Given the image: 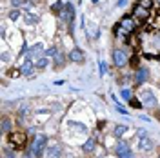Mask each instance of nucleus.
Instances as JSON below:
<instances>
[{
    "label": "nucleus",
    "mask_w": 160,
    "mask_h": 158,
    "mask_svg": "<svg viewBox=\"0 0 160 158\" xmlns=\"http://www.w3.org/2000/svg\"><path fill=\"white\" fill-rule=\"evenodd\" d=\"M142 51L146 58H158L160 57V29H149L140 37Z\"/></svg>",
    "instance_id": "1"
},
{
    "label": "nucleus",
    "mask_w": 160,
    "mask_h": 158,
    "mask_svg": "<svg viewBox=\"0 0 160 158\" xmlns=\"http://www.w3.org/2000/svg\"><path fill=\"white\" fill-rule=\"evenodd\" d=\"M46 144H48V138L44 135H37L31 142V146L28 147V151H26V158H40Z\"/></svg>",
    "instance_id": "2"
},
{
    "label": "nucleus",
    "mask_w": 160,
    "mask_h": 158,
    "mask_svg": "<svg viewBox=\"0 0 160 158\" xmlns=\"http://www.w3.org/2000/svg\"><path fill=\"white\" fill-rule=\"evenodd\" d=\"M137 29V24H135V20L131 18V17H124V18L120 20L118 24L113 27V31H115V35H118L120 31H124L126 35H131L133 31Z\"/></svg>",
    "instance_id": "3"
},
{
    "label": "nucleus",
    "mask_w": 160,
    "mask_h": 158,
    "mask_svg": "<svg viewBox=\"0 0 160 158\" xmlns=\"http://www.w3.org/2000/svg\"><path fill=\"white\" fill-rule=\"evenodd\" d=\"M111 58H113V64H115V67H124V66H128V55H126V51L122 49H115L111 53Z\"/></svg>",
    "instance_id": "4"
},
{
    "label": "nucleus",
    "mask_w": 160,
    "mask_h": 158,
    "mask_svg": "<svg viewBox=\"0 0 160 158\" xmlns=\"http://www.w3.org/2000/svg\"><path fill=\"white\" fill-rule=\"evenodd\" d=\"M26 140H28V135L26 133H11L9 135V144H13V147H24L26 146Z\"/></svg>",
    "instance_id": "5"
},
{
    "label": "nucleus",
    "mask_w": 160,
    "mask_h": 158,
    "mask_svg": "<svg viewBox=\"0 0 160 158\" xmlns=\"http://www.w3.org/2000/svg\"><path fill=\"white\" fill-rule=\"evenodd\" d=\"M115 153H117L118 158H135V155H133V151L129 149V146L124 144V142H120L118 146L115 147Z\"/></svg>",
    "instance_id": "6"
},
{
    "label": "nucleus",
    "mask_w": 160,
    "mask_h": 158,
    "mask_svg": "<svg viewBox=\"0 0 160 158\" xmlns=\"http://www.w3.org/2000/svg\"><path fill=\"white\" fill-rule=\"evenodd\" d=\"M60 18L66 20V22H73V18H75V7H73V4L71 2H68V4H64V9L58 13Z\"/></svg>",
    "instance_id": "7"
},
{
    "label": "nucleus",
    "mask_w": 160,
    "mask_h": 158,
    "mask_svg": "<svg viewBox=\"0 0 160 158\" xmlns=\"http://www.w3.org/2000/svg\"><path fill=\"white\" fill-rule=\"evenodd\" d=\"M142 102H144V106H146V107H155L157 98H155V95H153V93L144 91V93H142Z\"/></svg>",
    "instance_id": "8"
},
{
    "label": "nucleus",
    "mask_w": 160,
    "mask_h": 158,
    "mask_svg": "<svg viewBox=\"0 0 160 158\" xmlns=\"http://www.w3.org/2000/svg\"><path fill=\"white\" fill-rule=\"evenodd\" d=\"M42 51H44V46L42 44H35L33 47H29L28 49V60H31V58H35V57H42Z\"/></svg>",
    "instance_id": "9"
},
{
    "label": "nucleus",
    "mask_w": 160,
    "mask_h": 158,
    "mask_svg": "<svg viewBox=\"0 0 160 158\" xmlns=\"http://www.w3.org/2000/svg\"><path fill=\"white\" fill-rule=\"evenodd\" d=\"M149 78V71L146 69V67H140L137 71V75H135V80H137V86H142L146 80Z\"/></svg>",
    "instance_id": "10"
},
{
    "label": "nucleus",
    "mask_w": 160,
    "mask_h": 158,
    "mask_svg": "<svg viewBox=\"0 0 160 158\" xmlns=\"http://www.w3.org/2000/svg\"><path fill=\"white\" fill-rule=\"evenodd\" d=\"M133 17H137V18H140V20H146L148 17H149V11L144 9L140 4H137V6L133 7Z\"/></svg>",
    "instance_id": "11"
},
{
    "label": "nucleus",
    "mask_w": 160,
    "mask_h": 158,
    "mask_svg": "<svg viewBox=\"0 0 160 158\" xmlns=\"http://www.w3.org/2000/svg\"><path fill=\"white\" fill-rule=\"evenodd\" d=\"M48 158H62V147H60L58 144H55V146H51L48 147Z\"/></svg>",
    "instance_id": "12"
},
{
    "label": "nucleus",
    "mask_w": 160,
    "mask_h": 158,
    "mask_svg": "<svg viewBox=\"0 0 160 158\" xmlns=\"http://www.w3.org/2000/svg\"><path fill=\"white\" fill-rule=\"evenodd\" d=\"M22 75H24V77H31V75H33V71H35V64H33V62H31V60H26V62H24V64H22Z\"/></svg>",
    "instance_id": "13"
},
{
    "label": "nucleus",
    "mask_w": 160,
    "mask_h": 158,
    "mask_svg": "<svg viewBox=\"0 0 160 158\" xmlns=\"http://www.w3.org/2000/svg\"><path fill=\"white\" fill-rule=\"evenodd\" d=\"M84 58H86V57H84V53H82L80 49H77V47H75V49H71V53H69V60H71V62L80 64V62H84Z\"/></svg>",
    "instance_id": "14"
},
{
    "label": "nucleus",
    "mask_w": 160,
    "mask_h": 158,
    "mask_svg": "<svg viewBox=\"0 0 160 158\" xmlns=\"http://www.w3.org/2000/svg\"><path fill=\"white\" fill-rule=\"evenodd\" d=\"M140 149H142V151H151V149H153V142H151L148 136H146V138H140Z\"/></svg>",
    "instance_id": "15"
},
{
    "label": "nucleus",
    "mask_w": 160,
    "mask_h": 158,
    "mask_svg": "<svg viewBox=\"0 0 160 158\" xmlns=\"http://www.w3.org/2000/svg\"><path fill=\"white\" fill-rule=\"evenodd\" d=\"M9 131H11V120L8 118V116H4V118H2V133L8 135Z\"/></svg>",
    "instance_id": "16"
},
{
    "label": "nucleus",
    "mask_w": 160,
    "mask_h": 158,
    "mask_svg": "<svg viewBox=\"0 0 160 158\" xmlns=\"http://www.w3.org/2000/svg\"><path fill=\"white\" fill-rule=\"evenodd\" d=\"M24 18H26V24H38V20H40L38 15H35V13H28Z\"/></svg>",
    "instance_id": "17"
},
{
    "label": "nucleus",
    "mask_w": 160,
    "mask_h": 158,
    "mask_svg": "<svg viewBox=\"0 0 160 158\" xmlns=\"http://www.w3.org/2000/svg\"><path fill=\"white\" fill-rule=\"evenodd\" d=\"M48 64H49V60L46 58V57H40V58L35 62V67H38V69H44V67H48Z\"/></svg>",
    "instance_id": "18"
},
{
    "label": "nucleus",
    "mask_w": 160,
    "mask_h": 158,
    "mask_svg": "<svg viewBox=\"0 0 160 158\" xmlns=\"http://www.w3.org/2000/svg\"><path fill=\"white\" fill-rule=\"evenodd\" d=\"M2 158H17L13 147H4V151H2Z\"/></svg>",
    "instance_id": "19"
},
{
    "label": "nucleus",
    "mask_w": 160,
    "mask_h": 158,
    "mask_svg": "<svg viewBox=\"0 0 160 158\" xmlns=\"http://www.w3.org/2000/svg\"><path fill=\"white\" fill-rule=\"evenodd\" d=\"M126 131H128V126H115V136H124L126 135Z\"/></svg>",
    "instance_id": "20"
},
{
    "label": "nucleus",
    "mask_w": 160,
    "mask_h": 158,
    "mask_svg": "<svg viewBox=\"0 0 160 158\" xmlns=\"http://www.w3.org/2000/svg\"><path fill=\"white\" fill-rule=\"evenodd\" d=\"M93 149H95V140L89 138L88 142H86V144H84V151H86V153H91Z\"/></svg>",
    "instance_id": "21"
},
{
    "label": "nucleus",
    "mask_w": 160,
    "mask_h": 158,
    "mask_svg": "<svg viewBox=\"0 0 160 158\" xmlns=\"http://www.w3.org/2000/svg\"><path fill=\"white\" fill-rule=\"evenodd\" d=\"M138 4L142 6V7H144V9H148V11L153 7V0H140Z\"/></svg>",
    "instance_id": "22"
},
{
    "label": "nucleus",
    "mask_w": 160,
    "mask_h": 158,
    "mask_svg": "<svg viewBox=\"0 0 160 158\" xmlns=\"http://www.w3.org/2000/svg\"><path fill=\"white\" fill-rule=\"evenodd\" d=\"M129 106H131V107H135V109H140L144 104H140V100H137V98H131L129 100Z\"/></svg>",
    "instance_id": "23"
},
{
    "label": "nucleus",
    "mask_w": 160,
    "mask_h": 158,
    "mask_svg": "<svg viewBox=\"0 0 160 158\" xmlns=\"http://www.w3.org/2000/svg\"><path fill=\"white\" fill-rule=\"evenodd\" d=\"M98 71H100V75H106V71H108V66H106L104 60H100L98 62Z\"/></svg>",
    "instance_id": "24"
},
{
    "label": "nucleus",
    "mask_w": 160,
    "mask_h": 158,
    "mask_svg": "<svg viewBox=\"0 0 160 158\" xmlns=\"http://www.w3.org/2000/svg\"><path fill=\"white\" fill-rule=\"evenodd\" d=\"M8 17H9V20H17V18L20 17V11H18V9H11Z\"/></svg>",
    "instance_id": "25"
},
{
    "label": "nucleus",
    "mask_w": 160,
    "mask_h": 158,
    "mask_svg": "<svg viewBox=\"0 0 160 158\" xmlns=\"http://www.w3.org/2000/svg\"><path fill=\"white\" fill-rule=\"evenodd\" d=\"M60 51L57 49V47H55V46H53V47H49V49L46 51V55H48V57H57V55H58Z\"/></svg>",
    "instance_id": "26"
},
{
    "label": "nucleus",
    "mask_w": 160,
    "mask_h": 158,
    "mask_svg": "<svg viewBox=\"0 0 160 158\" xmlns=\"http://www.w3.org/2000/svg\"><path fill=\"white\" fill-rule=\"evenodd\" d=\"M60 66H64V58H62V55H57L55 57V67H60Z\"/></svg>",
    "instance_id": "27"
},
{
    "label": "nucleus",
    "mask_w": 160,
    "mask_h": 158,
    "mask_svg": "<svg viewBox=\"0 0 160 158\" xmlns=\"http://www.w3.org/2000/svg\"><path fill=\"white\" fill-rule=\"evenodd\" d=\"M122 96L126 100H131L133 98V93H131V89H122Z\"/></svg>",
    "instance_id": "28"
},
{
    "label": "nucleus",
    "mask_w": 160,
    "mask_h": 158,
    "mask_svg": "<svg viewBox=\"0 0 160 158\" xmlns=\"http://www.w3.org/2000/svg\"><path fill=\"white\" fill-rule=\"evenodd\" d=\"M62 9H64V4H62L60 0H57V4L53 6V11H55V13H60Z\"/></svg>",
    "instance_id": "29"
},
{
    "label": "nucleus",
    "mask_w": 160,
    "mask_h": 158,
    "mask_svg": "<svg viewBox=\"0 0 160 158\" xmlns=\"http://www.w3.org/2000/svg\"><path fill=\"white\" fill-rule=\"evenodd\" d=\"M20 75H22V71H17V69H11L9 73H8L9 78H17V77H20Z\"/></svg>",
    "instance_id": "30"
},
{
    "label": "nucleus",
    "mask_w": 160,
    "mask_h": 158,
    "mask_svg": "<svg viewBox=\"0 0 160 158\" xmlns=\"http://www.w3.org/2000/svg\"><path fill=\"white\" fill-rule=\"evenodd\" d=\"M24 4H26V0H11V6H15V7L24 6Z\"/></svg>",
    "instance_id": "31"
},
{
    "label": "nucleus",
    "mask_w": 160,
    "mask_h": 158,
    "mask_svg": "<svg viewBox=\"0 0 160 158\" xmlns=\"http://www.w3.org/2000/svg\"><path fill=\"white\" fill-rule=\"evenodd\" d=\"M146 136H148V133L144 129H138V138H146Z\"/></svg>",
    "instance_id": "32"
},
{
    "label": "nucleus",
    "mask_w": 160,
    "mask_h": 158,
    "mask_svg": "<svg viewBox=\"0 0 160 158\" xmlns=\"http://www.w3.org/2000/svg\"><path fill=\"white\" fill-rule=\"evenodd\" d=\"M8 60H9V53L4 51V53H2V62H8Z\"/></svg>",
    "instance_id": "33"
},
{
    "label": "nucleus",
    "mask_w": 160,
    "mask_h": 158,
    "mask_svg": "<svg viewBox=\"0 0 160 158\" xmlns=\"http://www.w3.org/2000/svg\"><path fill=\"white\" fill-rule=\"evenodd\" d=\"M118 6L122 7V6H126V0H118Z\"/></svg>",
    "instance_id": "34"
},
{
    "label": "nucleus",
    "mask_w": 160,
    "mask_h": 158,
    "mask_svg": "<svg viewBox=\"0 0 160 158\" xmlns=\"http://www.w3.org/2000/svg\"><path fill=\"white\" fill-rule=\"evenodd\" d=\"M158 4H160V0H158Z\"/></svg>",
    "instance_id": "35"
},
{
    "label": "nucleus",
    "mask_w": 160,
    "mask_h": 158,
    "mask_svg": "<svg viewBox=\"0 0 160 158\" xmlns=\"http://www.w3.org/2000/svg\"><path fill=\"white\" fill-rule=\"evenodd\" d=\"M158 158H160V155H158Z\"/></svg>",
    "instance_id": "36"
}]
</instances>
